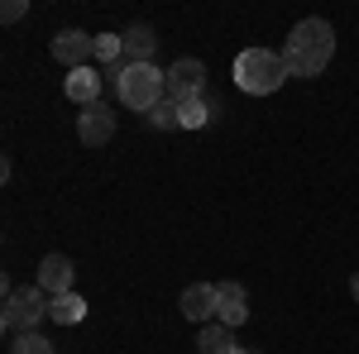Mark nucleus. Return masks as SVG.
Segmentation results:
<instances>
[{"label": "nucleus", "mask_w": 359, "mask_h": 354, "mask_svg": "<svg viewBox=\"0 0 359 354\" xmlns=\"http://www.w3.org/2000/svg\"><path fill=\"white\" fill-rule=\"evenodd\" d=\"M115 96H120L130 110L149 115V110L168 96V72H158L154 62H144V67H125V77H120V91H115Z\"/></svg>", "instance_id": "3"}, {"label": "nucleus", "mask_w": 359, "mask_h": 354, "mask_svg": "<svg viewBox=\"0 0 359 354\" xmlns=\"http://www.w3.org/2000/svg\"><path fill=\"white\" fill-rule=\"evenodd\" d=\"M125 39V67H144V62H154V48H158V39H154V29L149 25H135V29H125L120 34Z\"/></svg>", "instance_id": "11"}, {"label": "nucleus", "mask_w": 359, "mask_h": 354, "mask_svg": "<svg viewBox=\"0 0 359 354\" xmlns=\"http://www.w3.org/2000/svg\"><path fill=\"white\" fill-rule=\"evenodd\" d=\"M235 82L249 96H273L278 86L287 82V67H283V53H269V48H245L235 57Z\"/></svg>", "instance_id": "2"}, {"label": "nucleus", "mask_w": 359, "mask_h": 354, "mask_svg": "<svg viewBox=\"0 0 359 354\" xmlns=\"http://www.w3.org/2000/svg\"><path fill=\"white\" fill-rule=\"evenodd\" d=\"M201 86H206V62H201V57H177V62L168 67V101L187 106V101L201 96Z\"/></svg>", "instance_id": "5"}, {"label": "nucleus", "mask_w": 359, "mask_h": 354, "mask_svg": "<svg viewBox=\"0 0 359 354\" xmlns=\"http://www.w3.org/2000/svg\"><path fill=\"white\" fill-rule=\"evenodd\" d=\"M48 306H53V297L34 282V287H20L15 297H5V311H0V326L10 330V335H29V330L39 326L43 316H48Z\"/></svg>", "instance_id": "4"}, {"label": "nucleus", "mask_w": 359, "mask_h": 354, "mask_svg": "<svg viewBox=\"0 0 359 354\" xmlns=\"http://www.w3.org/2000/svg\"><path fill=\"white\" fill-rule=\"evenodd\" d=\"M350 292H355V301H359V273H355V282H350Z\"/></svg>", "instance_id": "19"}, {"label": "nucleus", "mask_w": 359, "mask_h": 354, "mask_svg": "<svg viewBox=\"0 0 359 354\" xmlns=\"http://www.w3.org/2000/svg\"><path fill=\"white\" fill-rule=\"evenodd\" d=\"M101 86H106V77L96 72V67H77V72H67V82H62V91H67V101H77V106H96L101 101Z\"/></svg>", "instance_id": "10"}, {"label": "nucleus", "mask_w": 359, "mask_h": 354, "mask_svg": "<svg viewBox=\"0 0 359 354\" xmlns=\"http://www.w3.org/2000/svg\"><path fill=\"white\" fill-rule=\"evenodd\" d=\"M196 350H201V354H245V350H240V340H235V330L221 326V321L201 326V335H196Z\"/></svg>", "instance_id": "13"}, {"label": "nucleus", "mask_w": 359, "mask_h": 354, "mask_svg": "<svg viewBox=\"0 0 359 354\" xmlns=\"http://www.w3.org/2000/svg\"><path fill=\"white\" fill-rule=\"evenodd\" d=\"M335 57V29L326 20H302V25L287 34V48H283V67L287 77H321Z\"/></svg>", "instance_id": "1"}, {"label": "nucleus", "mask_w": 359, "mask_h": 354, "mask_svg": "<svg viewBox=\"0 0 359 354\" xmlns=\"http://www.w3.org/2000/svg\"><path fill=\"white\" fill-rule=\"evenodd\" d=\"M72 259L67 254H48L43 264H39V287L48 292V297H62V292H72Z\"/></svg>", "instance_id": "9"}, {"label": "nucleus", "mask_w": 359, "mask_h": 354, "mask_svg": "<svg viewBox=\"0 0 359 354\" xmlns=\"http://www.w3.org/2000/svg\"><path fill=\"white\" fill-rule=\"evenodd\" d=\"M86 316V301L77 297V292H62V297H53V306H48V321H57V326H77Z\"/></svg>", "instance_id": "14"}, {"label": "nucleus", "mask_w": 359, "mask_h": 354, "mask_svg": "<svg viewBox=\"0 0 359 354\" xmlns=\"http://www.w3.org/2000/svg\"><path fill=\"white\" fill-rule=\"evenodd\" d=\"M77 135H82V144L86 149H101L106 139L115 135V115H111V106H86L82 115H77Z\"/></svg>", "instance_id": "7"}, {"label": "nucleus", "mask_w": 359, "mask_h": 354, "mask_svg": "<svg viewBox=\"0 0 359 354\" xmlns=\"http://www.w3.org/2000/svg\"><path fill=\"white\" fill-rule=\"evenodd\" d=\"M177 120H182V106H177V101H168V96L149 110V125H154V130H172Z\"/></svg>", "instance_id": "17"}, {"label": "nucleus", "mask_w": 359, "mask_h": 354, "mask_svg": "<svg viewBox=\"0 0 359 354\" xmlns=\"http://www.w3.org/2000/svg\"><path fill=\"white\" fill-rule=\"evenodd\" d=\"M25 0H5V5H0V20H5V25H15V20H25Z\"/></svg>", "instance_id": "18"}, {"label": "nucleus", "mask_w": 359, "mask_h": 354, "mask_svg": "<svg viewBox=\"0 0 359 354\" xmlns=\"http://www.w3.org/2000/svg\"><path fill=\"white\" fill-rule=\"evenodd\" d=\"M216 321L230 326V330L249 321V301H245V287L240 282H221L216 287Z\"/></svg>", "instance_id": "8"}, {"label": "nucleus", "mask_w": 359, "mask_h": 354, "mask_svg": "<svg viewBox=\"0 0 359 354\" xmlns=\"http://www.w3.org/2000/svg\"><path fill=\"white\" fill-rule=\"evenodd\" d=\"M10 354H57V350H53V340H43L39 330H29V335L10 340Z\"/></svg>", "instance_id": "16"}, {"label": "nucleus", "mask_w": 359, "mask_h": 354, "mask_svg": "<svg viewBox=\"0 0 359 354\" xmlns=\"http://www.w3.org/2000/svg\"><path fill=\"white\" fill-rule=\"evenodd\" d=\"M53 57L67 67V72H77V67H86V62L96 57V39L82 34V29H62V34L53 39Z\"/></svg>", "instance_id": "6"}, {"label": "nucleus", "mask_w": 359, "mask_h": 354, "mask_svg": "<svg viewBox=\"0 0 359 354\" xmlns=\"http://www.w3.org/2000/svg\"><path fill=\"white\" fill-rule=\"evenodd\" d=\"M211 115H216V110H211V101H206V96H196V101H187V106H182V120H177V125H182V130H201Z\"/></svg>", "instance_id": "15"}, {"label": "nucleus", "mask_w": 359, "mask_h": 354, "mask_svg": "<svg viewBox=\"0 0 359 354\" xmlns=\"http://www.w3.org/2000/svg\"><path fill=\"white\" fill-rule=\"evenodd\" d=\"M182 316H187V321H211V316H216V287H211V282H192V287L182 292Z\"/></svg>", "instance_id": "12"}]
</instances>
